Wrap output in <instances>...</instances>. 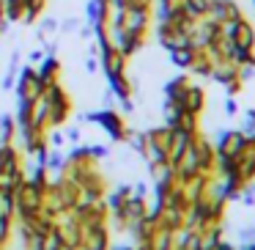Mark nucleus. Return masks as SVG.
I'll return each mask as SVG.
<instances>
[{"label":"nucleus","mask_w":255,"mask_h":250,"mask_svg":"<svg viewBox=\"0 0 255 250\" xmlns=\"http://www.w3.org/2000/svg\"><path fill=\"white\" fill-rule=\"evenodd\" d=\"M58 69H61V63L55 61V55H50V58H44V63H41V69L36 72V77H39V83L44 85H52L55 83V77H58Z\"/></svg>","instance_id":"f257e3e1"},{"label":"nucleus","mask_w":255,"mask_h":250,"mask_svg":"<svg viewBox=\"0 0 255 250\" xmlns=\"http://www.w3.org/2000/svg\"><path fill=\"white\" fill-rule=\"evenodd\" d=\"M85 66H88V72H96V66H99V63H96V58H88V63H85Z\"/></svg>","instance_id":"f03ea898"}]
</instances>
